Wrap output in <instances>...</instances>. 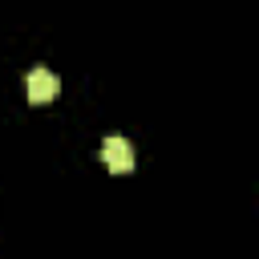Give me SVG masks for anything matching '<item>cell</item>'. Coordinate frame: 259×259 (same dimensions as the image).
I'll return each mask as SVG.
<instances>
[{
	"label": "cell",
	"instance_id": "6da1fadb",
	"mask_svg": "<svg viewBox=\"0 0 259 259\" xmlns=\"http://www.w3.org/2000/svg\"><path fill=\"white\" fill-rule=\"evenodd\" d=\"M24 89H28V101H32V105H49V101L61 93V81H57L53 69H32V73L24 77Z\"/></svg>",
	"mask_w": 259,
	"mask_h": 259
},
{
	"label": "cell",
	"instance_id": "7a4b0ae2",
	"mask_svg": "<svg viewBox=\"0 0 259 259\" xmlns=\"http://www.w3.org/2000/svg\"><path fill=\"white\" fill-rule=\"evenodd\" d=\"M101 162H105L113 174H125V170H134V146L113 134V138H105V146H101Z\"/></svg>",
	"mask_w": 259,
	"mask_h": 259
}]
</instances>
